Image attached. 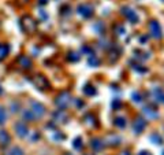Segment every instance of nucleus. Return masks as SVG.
<instances>
[{
	"label": "nucleus",
	"instance_id": "obj_1",
	"mask_svg": "<svg viewBox=\"0 0 164 155\" xmlns=\"http://www.w3.org/2000/svg\"><path fill=\"white\" fill-rule=\"evenodd\" d=\"M30 110H31V113L34 114L36 118H41V117H44V114H45V107L41 103H38V102H31Z\"/></svg>",
	"mask_w": 164,
	"mask_h": 155
},
{
	"label": "nucleus",
	"instance_id": "obj_2",
	"mask_svg": "<svg viewBox=\"0 0 164 155\" xmlns=\"http://www.w3.org/2000/svg\"><path fill=\"white\" fill-rule=\"evenodd\" d=\"M70 99H71L70 93H67V92L60 93V95H59V98L56 99L57 107H60V109H66L67 106L70 104Z\"/></svg>",
	"mask_w": 164,
	"mask_h": 155
},
{
	"label": "nucleus",
	"instance_id": "obj_3",
	"mask_svg": "<svg viewBox=\"0 0 164 155\" xmlns=\"http://www.w3.org/2000/svg\"><path fill=\"white\" fill-rule=\"evenodd\" d=\"M78 14H79V15H82L83 18H89V17L93 14L92 6H89V4H81L79 7H78Z\"/></svg>",
	"mask_w": 164,
	"mask_h": 155
},
{
	"label": "nucleus",
	"instance_id": "obj_4",
	"mask_svg": "<svg viewBox=\"0 0 164 155\" xmlns=\"http://www.w3.org/2000/svg\"><path fill=\"white\" fill-rule=\"evenodd\" d=\"M22 26H23V29L27 32H33L36 29V22L31 19L30 17H25L23 19H22Z\"/></svg>",
	"mask_w": 164,
	"mask_h": 155
},
{
	"label": "nucleus",
	"instance_id": "obj_5",
	"mask_svg": "<svg viewBox=\"0 0 164 155\" xmlns=\"http://www.w3.org/2000/svg\"><path fill=\"white\" fill-rule=\"evenodd\" d=\"M149 29H150V33H152L153 37H156V39H160V37H161V29H160L159 23L156 21H152L149 23Z\"/></svg>",
	"mask_w": 164,
	"mask_h": 155
},
{
	"label": "nucleus",
	"instance_id": "obj_6",
	"mask_svg": "<svg viewBox=\"0 0 164 155\" xmlns=\"http://www.w3.org/2000/svg\"><path fill=\"white\" fill-rule=\"evenodd\" d=\"M15 130H16V134L20 136V137H25V136H27V133H29V129H27V126H26L25 122H18V124L15 125Z\"/></svg>",
	"mask_w": 164,
	"mask_h": 155
},
{
	"label": "nucleus",
	"instance_id": "obj_7",
	"mask_svg": "<svg viewBox=\"0 0 164 155\" xmlns=\"http://www.w3.org/2000/svg\"><path fill=\"white\" fill-rule=\"evenodd\" d=\"M123 14L127 17V18H128V19H130L131 22H133V23H134V22L138 21V17H137V14H135V12H134L131 8H123Z\"/></svg>",
	"mask_w": 164,
	"mask_h": 155
},
{
	"label": "nucleus",
	"instance_id": "obj_8",
	"mask_svg": "<svg viewBox=\"0 0 164 155\" xmlns=\"http://www.w3.org/2000/svg\"><path fill=\"white\" fill-rule=\"evenodd\" d=\"M11 141V137L8 132L5 130H0V145H7Z\"/></svg>",
	"mask_w": 164,
	"mask_h": 155
},
{
	"label": "nucleus",
	"instance_id": "obj_9",
	"mask_svg": "<svg viewBox=\"0 0 164 155\" xmlns=\"http://www.w3.org/2000/svg\"><path fill=\"white\" fill-rule=\"evenodd\" d=\"M8 52H10V47L7 44H0V61L5 59V56L8 55Z\"/></svg>",
	"mask_w": 164,
	"mask_h": 155
},
{
	"label": "nucleus",
	"instance_id": "obj_10",
	"mask_svg": "<svg viewBox=\"0 0 164 155\" xmlns=\"http://www.w3.org/2000/svg\"><path fill=\"white\" fill-rule=\"evenodd\" d=\"M18 62H19V65L23 67V69H29V67L31 66V61L27 56H20L19 59H18Z\"/></svg>",
	"mask_w": 164,
	"mask_h": 155
},
{
	"label": "nucleus",
	"instance_id": "obj_11",
	"mask_svg": "<svg viewBox=\"0 0 164 155\" xmlns=\"http://www.w3.org/2000/svg\"><path fill=\"white\" fill-rule=\"evenodd\" d=\"M145 121H144V119H137V121H135V124H134V130H135V132H137V133H141V130L144 129V128H145Z\"/></svg>",
	"mask_w": 164,
	"mask_h": 155
},
{
	"label": "nucleus",
	"instance_id": "obj_12",
	"mask_svg": "<svg viewBox=\"0 0 164 155\" xmlns=\"http://www.w3.org/2000/svg\"><path fill=\"white\" fill-rule=\"evenodd\" d=\"M34 83H36V85L38 87V88H45V87H46V80L44 77H41V76L36 77Z\"/></svg>",
	"mask_w": 164,
	"mask_h": 155
},
{
	"label": "nucleus",
	"instance_id": "obj_13",
	"mask_svg": "<svg viewBox=\"0 0 164 155\" xmlns=\"http://www.w3.org/2000/svg\"><path fill=\"white\" fill-rule=\"evenodd\" d=\"M23 118L27 119V121H34L36 117H34V114L31 113V110H25L23 111Z\"/></svg>",
	"mask_w": 164,
	"mask_h": 155
},
{
	"label": "nucleus",
	"instance_id": "obj_14",
	"mask_svg": "<svg viewBox=\"0 0 164 155\" xmlns=\"http://www.w3.org/2000/svg\"><path fill=\"white\" fill-rule=\"evenodd\" d=\"M5 119H7V113H5V110L3 107H0V125L4 124Z\"/></svg>",
	"mask_w": 164,
	"mask_h": 155
},
{
	"label": "nucleus",
	"instance_id": "obj_15",
	"mask_svg": "<svg viewBox=\"0 0 164 155\" xmlns=\"http://www.w3.org/2000/svg\"><path fill=\"white\" fill-rule=\"evenodd\" d=\"M8 155H25V154H23V151L20 150L19 147H14V148H11Z\"/></svg>",
	"mask_w": 164,
	"mask_h": 155
},
{
	"label": "nucleus",
	"instance_id": "obj_16",
	"mask_svg": "<svg viewBox=\"0 0 164 155\" xmlns=\"http://www.w3.org/2000/svg\"><path fill=\"white\" fill-rule=\"evenodd\" d=\"M115 125L119 126V128H123V126H126V121L123 118H116L115 119Z\"/></svg>",
	"mask_w": 164,
	"mask_h": 155
},
{
	"label": "nucleus",
	"instance_id": "obj_17",
	"mask_svg": "<svg viewBox=\"0 0 164 155\" xmlns=\"http://www.w3.org/2000/svg\"><path fill=\"white\" fill-rule=\"evenodd\" d=\"M144 113L146 114V115H148V117H150V118H154V117H156V115H157V114L154 113V111H152V109H148V107H146V109L144 110Z\"/></svg>",
	"mask_w": 164,
	"mask_h": 155
},
{
	"label": "nucleus",
	"instance_id": "obj_18",
	"mask_svg": "<svg viewBox=\"0 0 164 155\" xmlns=\"http://www.w3.org/2000/svg\"><path fill=\"white\" fill-rule=\"evenodd\" d=\"M92 147H94V148H96V150H100V148H101L102 147V144H100V140H93L92 141Z\"/></svg>",
	"mask_w": 164,
	"mask_h": 155
},
{
	"label": "nucleus",
	"instance_id": "obj_19",
	"mask_svg": "<svg viewBox=\"0 0 164 155\" xmlns=\"http://www.w3.org/2000/svg\"><path fill=\"white\" fill-rule=\"evenodd\" d=\"M83 91H85V93H86V95H94V93H96V89H92V87H89V85H87V87H85V89H83Z\"/></svg>",
	"mask_w": 164,
	"mask_h": 155
},
{
	"label": "nucleus",
	"instance_id": "obj_20",
	"mask_svg": "<svg viewBox=\"0 0 164 155\" xmlns=\"http://www.w3.org/2000/svg\"><path fill=\"white\" fill-rule=\"evenodd\" d=\"M89 65H94V66H96V65H98V59L96 56L90 58V59H89Z\"/></svg>",
	"mask_w": 164,
	"mask_h": 155
},
{
	"label": "nucleus",
	"instance_id": "obj_21",
	"mask_svg": "<svg viewBox=\"0 0 164 155\" xmlns=\"http://www.w3.org/2000/svg\"><path fill=\"white\" fill-rule=\"evenodd\" d=\"M74 147H75V148H79V147H81V139H79V137H77V139L74 140Z\"/></svg>",
	"mask_w": 164,
	"mask_h": 155
},
{
	"label": "nucleus",
	"instance_id": "obj_22",
	"mask_svg": "<svg viewBox=\"0 0 164 155\" xmlns=\"http://www.w3.org/2000/svg\"><path fill=\"white\" fill-rule=\"evenodd\" d=\"M133 100L134 102H141V96L138 93H133Z\"/></svg>",
	"mask_w": 164,
	"mask_h": 155
},
{
	"label": "nucleus",
	"instance_id": "obj_23",
	"mask_svg": "<svg viewBox=\"0 0 164 155\" xmlns=\"http://www.w3.org/2000/svg\"><path fill=\"white\" fill-rule=\"evenodd\" d=\"M152 140H156V144H161V139H160L159 136H156V134L152 136Z\"/></svg>",
	"mask_w": 164,
	"mask_h": 155
},
{
	"label": "nucleus",
	"instance_id": "obj_24",
	"mask_svg": "<svg viewBox=\"0 0 164 155\" xmlns=\"http://www.w3.org/2000/svg\"><path fill=\"white\" fill-rule=\"evenodd\" d=\"M139 155H149V154H148V152H141Z\"/></svg>",
	"mask_w": 164,
	"mask_h": 155
},
{
	"label": "nucleus",
	"instance_id": "obj_25",
	"mask_svg": "<svg viewBox=\"0 0 164 155\" xmlns=\"http://www.w3.org/2000/svg\"><path fill=\"white\" fill-rule=\"evenodd\" d=\"M123 155H128V152H123Z\"/></svg>",
	"mask_w": 164,
	"mask_h": 155
},
{
	"label": "nucleus",
	"instance_id": "obj_26",
	"mask_svg": "<svg viewBox=\"0 0 164 155\" xmlns=\"http://www.w3.org/2000/svg\"><path fill=\"white\" fill-rule=\"evenodd\" d=\"M0 93H1V88H0Z\"/></svg>",
	"mask_w": 164,
	"mask_h": 155
},
{
	"label": "nucleus",
	"instance_id": "obj_27",
	"mask_svg": "<svg viewBox=\"0 0 164 155\" xmlns=\"http://www.w3.org/2000/svg\"><path fill=\"white\" fill-rule=\"evenodd\" d=\"M163 1H164V0H163Z\"/></svg>",
	"mask_w": 164,
	"mask_h": 155
}]
</instances>
